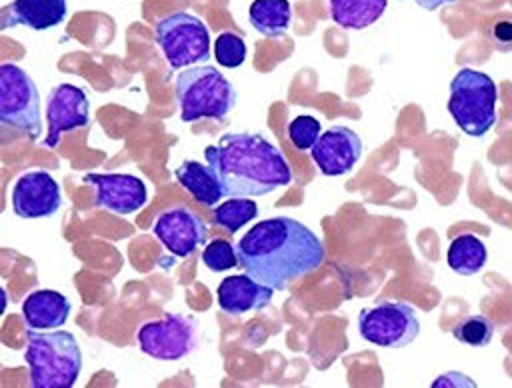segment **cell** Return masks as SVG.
<instances>
[{
  "instance_id": "obj_1",
  "label": "cell",
  "mask_w": 512,
  "mask_h": 388,
  "mask_svg": "<svg viewBox=\"0 0 512 388\" xmlns=\"http://www.w3.org/2000/svg\"><path fill=\"white\" fill-rule=\"evenodd\" d=\"M238 266L274 290L314 272L324 262L322 240L302 222L274 216L254 224L236 244Z\"/></svg>"
},
{
  "instance_id": "obj_2",
  "label": "cell",
  "mask_w": 512,
  "mask_h": 388,
  "mask_svg": "<svg viewBox=\"0 0 512 388\" xmlns=\"http://www.w3.org/2000/svg\"><path fill=\"white\" fill-rule=\"evenodd\" d=\"M204 158L230 198L266 196L294 180L280 148L260 134H224L204 148Z\"/></svg>"
},
{
  "instance_id": "obj_3",
  "label": "cell",
  "mask_w": 512,
  "mask_h": 388,
  "mask_svg": "<svg viewBox=\"0 0 512 388\" xmlns=\"http://www.w3.org/2000/svg\"><path fill=\"white\" fill-rule=\"evenodd\" d=\"M24 358L30 366L32 388H70L82 368L80 346L66 330L36 332L30 328Z\"/></svg>"
},
{
  "instance_id": "obj_4",
  "label": "cell",
  "mask_w": 512,
  "mask_h": 388,
  "mask_svg": "<svg viewBox=\"0 0 512 388\" xmlns=\"http://www.w3.org/2000/svg\"><path fill=\"white\" fill-rule=\"evenodd\" d=\"M236 96V88L216 66L200 64L176 76V102L182 122L200 118L224 122L236 106Z\"/></svg>"
},
{
  "instance_id": "obj_5",
  "label": "cell",
  "mask_w": 512,
  "mask_h": 388,
  "mask_svg": "<svg viewBox=\"0 0 512 388\" xmlns=\"http://www.w3.org/2000/svg\"><path fill=\"white\" fill-rule=\"evenodd\" d=\"M496 102V82L480 70L462 68L450 82L446 108L464 134L482 138L496 124Z\"/></svg>"
},
{
  "instance_id": "obj_6",
  "label": "cell",
  "mask_w": 512,
  "mask_h": 388,
  "mask_svg": "<svg viewBox=\"0 0 512 388\" xmlns=\"http://www.w3.org/2000/svg\"><path fill=\"white\" fill-rule=\"evenodd\" d=\"M156 44L162 48L170 68L206 64L210 60L208 26L190 12H172L156 22Z\"/></svg>"
},
{
  "instance_id": "obj_7",
  "label": "cell",
  "mask_w": 512,
  "mask_h": 388,
  "mask_svg": "<svg viewBox=\"0 0 512 388\" xmlns=\"http://www.w3.org/2000/svg\"><path fill=\"white\" fill-rule=\"evenodd\" d=\"M0 124L32 140L42 132L38 86L16 64L0 66Z\"/></svg>"
},
{
  "instance_id": "obj_8",
  "label": "cell",
  "mask_w": 512,
  "mask_h": 388,
  "mask_svg": "<svg viewBox=\"0 0 512 388\" xmlns=\"http://www.w3.org/2000/svg\"><path fill=\"white\" fill-rule=\"evenodd\" d=\"M358 332L376 346L404 348L420 334V320L410 304L386 300L360 310Z\"/></svg>"
},
{
  "instance_id": "obj_9",
  "label": "cell",
  "mask_w": 512,
  "mask_h": 388,
  "mask_svg": "<svg viewBox=\"0 0 512 388\" xmlns=\"http://www.w3.org/2000/svg\"><path fill=\"white\" fill-rule=\"evenodd\" d=\"M136 338L146 356L164 362L180 360L198 346V322L190 316L166 314L164 320L142 324Z\"/></svg>"
},
{
  "instance_id": "obj_10",
  "label": "cell",
  "mask_w": 512,
  "mask_h": 388,
  "mask_svg": "<svg viewBox=\"0 0 512 388\" xmlns=\"http://www.w3.org/2000/svg\"><path fill=\"white\" fill-rule=\"evenodd\" d=\"M46 120L48 136L44 138V144L48 148H56L64 132H74L78 128L88 126L90 102L86 92L74 84L54 86L48 94Z\"/></svg>"
},
{
  "instance_id": "obj_11",
  "label": "cell",
  "mask_w": 512,
  "mask_h": 388,
  "mask_svg": "<svg viewBox=\"0 0 512 388\" xmlns=\"http://www.w3.org/2000/svg\"><path fill=\"white\" fill-rule=\"evenodd\" d=\"M84 184L94 186L96 206L114 214H134L148 202L146 184L132 174H86Z\"/></svg>"
},
{
  "instance_id": "obj_12",
  "label": "cell",
  "mask_w": 512,
  "mask_h": 388,
  "mask_svg": "<svg viewBox=\"0 0 512 388\" xmlns=\"http://www.w3.org/2000/svg\"><path fill=\"white\" fill-rule=\"evenodd\" d=\"M62 204L60 186L46 170L22 174L12 188V210L20 218H46Z\"/></svg>"
},
{
  "instance_id": "obj_13",
  "label": "cell",
  "mask_w": 512,
  "mask_h": 388,
  "mask_svg": "<svg viewBox=\"0 0 512 388\" xmlns=\"http://www.w3.org/2000/svg\"><path fill=\"white\" fill-rule=\"evenodd\" d=\"M310 154L324 176H342L358 164L362 156V140L348 126H332L320 134Z\"/></svg>"
},
{
  "instance_id": "obj_14",
  "label": "cell",
  "mask_w": 512,
  "mask_h": 388,
  "mask_svg": "<svg viewBox=\"0 0 512 388\" xmlns=\"http://www.w3.org/2000/svg\"><path fill=\"white\" fill-rule=\"evenodd\" d=\"M154 234L178 258L192 256L206 242V224L198 214L186 208H170L154 222Z\"/></svg>"
},
{
  "instance_id": "obj_15",
  "label": "cell",
  "mask_w": 512,
  "mask_h": 388,
  "mask_svg": "<svg viewBox=\"0 0 512 388\" xmlns=\"http://www.w3.org/2000/svg\"><path fill=\"white\" fill-rule=\"evenodd\" d=\"M272 294H274V288L260 284L246 272L226 276L218 284L220 310L232 316H240L250 310H264L270 304Z\"/></svg>"
},
{
  "instance_id": "obj_16",
  "label": "cell",
  "mask_w": 512,
  "mask_h": 388,
  "mask_svg": "<svg viewBox=\"0 0 512 388\" xmlns=\"http://www.w3.org/2000/svg\"><path fill=\"white\" fill-rule=\"evenodd\" d=\"M66 14V0H14L2 12V28L18 24L32 30H48L64 22Z\"/></svg>"
},
{
  "instance_id": "obj_17",
  "label": "cell",
  "mask_w": 512,
  "mask_h": 388,
  "mask_svg": "<svg viewBox=\"0 0 512 388\" xmlns=\"http://www.w3.org/2000/svg\"><path fill=\"white\" fill-rule=\"evenodd\" d=\"M70 300L56 290H34L22 304V316L32 330L60 328L70 314Z\"/></svg>"
},
{
  "instance_id": "obj_18",
  "label": "cell",
  "mask_w": 512,
  "mask_h": 388,
  "mask_svg": "<svg viewBox=\"0 0 512 388\" xmlns=\"http://www.w3.org/2000/svg\"><path fill=\"white\" fill-rule=\"evenodd\" d=\"M174 176L192 194V198L202 206L212 208L224 196L220 180L214 174V170L198 160H184L174 170Z\"/></svg>"
},
{
  "instance_id": "obj_19",
  "label": "cell",
  "mask_w": 512,
  "mask_h": 388,
  "mask_svg": "<svg viewBox=\"0 0 512 388\" xmlns=\"http://www.w3.org/2000/svg\"><path fill=\"white\" fill-rule=\"evenodd\" d=\"M388 8V0H330V18L348 30L374 24Z\"/></svg>"
},
{
  "instance_id": "obj_20",
  "label": "cell",
  "mask_w": 512,
  "mask_h": 388,
  "mask_svg": "<svg viewBox=\"0 0 512 388\" xmlns=\"http://www.w3.org/2000/svg\"><path fill=\"white\" fill-rule=\"evenodd\" d=\"M248 20L266 38L284 36L292 22L288 0H254L248 8Z\"/></svg>"
},
{
  "instance_id": "obj_21",
  "label": "cell",
  "mask_w": 512,
  "mask_h": 388,
  "mask_svg": "<svg viewBox=\"0 0 512 388\" xmlns=\"http://www.w3.org/2000/svg\"><path fill=\"white\" fill-rule=\"evenodd\" d=\"M488 260V252L484 242L474 234H460L456 236L446 252L448 266L460 276H474L478 274Z\"/></svg>"
},
{
  "instance_id": "obj_22",
  "label": "cell",
  "mask_w": 512,
  "mask_h": 388,
  "mask_svg": "<svg viewBox=\"0 0 512 388\" xmlns=\"http://www.w3.org/2000/svg\"><path fill=\"white\" fill-rule=\"evenodd\" d=\"M256 216H258V204L252 198L236 196L212 208V222L220 228H226L230 234H236L244 224L252 222Z\"/></svg>"
},
{
  "instance_id": "obj_23",
  "label": "cell",
  "mask_w": 512,
  "mask_h": 388,
  "mask_svg": "<svg viewBox=\"0 0 512 388\" xmlns=\"http://www.w3.org/2000/svg\"><path fill=\"white\" fill-rule=\"evenodd\" d=\"M452 336L466 346L482 348V346L490 344V340L494 336V326L484 314H474V316L462 318L452 328Z\"/></svg>"
},
{
  "instance_id": "obj_24",
  "label": "cell",
  "mask_w": 512,
  "mask_h": 388,
  "mask_svg": "<svg viewBox=\"0 0 512 388\" xmlns=\"http://www.w3.org/2000/svg\"><path fill=\"white\" fill-rule=\"evenodd\" d=\"M246 42L234 32H222L214 42V56L224 68H238L246 60Z\"/></svg>"
},
{
  "instance_id": "obj_25",
  "label": "cell",
  "mask_w": 512,
  "mask_h": 388,
  "mask_svg": "<svg viewBox=\"0 0 512 388\" xmlns=\"http://www.w3.org/2000/svg\"><path fill=\"white\" fill-rule=\"evenodd\" d=\"M202 262L210 272H226L238 266V254L228 240H212L202 252Z\"/></svg>"
},
{
  "instance_id": "obj_26",
  "label": "cell",
  "mask_w": 512,
  "mask_h": 388,
  "mask_svg": "<svg viewBox=\"0 0 512 388\" xmlns=\"http://www.w3.org/2000/svg\"><path fill=\"white\" fill-rule=\"evenodd\" d=\"M288 138L298 150H312L320 138V122L314 116L302 114L288 124Z\"/></svg>"
},
{
  "instance_id": "obj_27",
  "label": "cell",
  "mask_w": 512,
  "mask_h": 388,
  "mask_svg": "<svg viewBox=\"0 0 512 388\" xmlns=\"http://www.w3.org/2000/svg\"><path fill=\"white\" fill-rule=\"evenodd\" d=\"M492 38L500 46L502 52L512 50V22L500 20L492 26Z\"/></svg>"
},
{
  "instance_id": "obj_28",
  "label": "cell",
  "mask_w": 512,
  "mask_h": 388,
  "mask_svg": "<svg viewBox=\"0 0 512 388\" xmlns=\"http://www.w3.org/2000/svg\"><path fill=\"white\" fill-rule=\"evenodd\" d=\"M452 2L454 0H416V4L424 10H436V8H440L444 4H452Z\"/></svg>"
}]
</instances>
